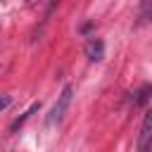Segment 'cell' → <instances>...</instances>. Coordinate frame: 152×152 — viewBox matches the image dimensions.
<instances>
[{
	"instance_id": "obj_6",
	"label": "cell",
	"mask_w": 152,
	"mask_h": 152,
	"mask_svg": "<svg viewBox=\"0 0 152 152\" xmlns=\"http://www.w3.org/2000/svg\"><path fill=\"white\" fill-rule=\"evenodd\" d=\"M10 102H12V97H7V95H2V97H0V112H2V109H5V107H7Z\"/></svg>"
},
{
	"instance_id": "obj_7",
	"label": "cell",
	"mask_w": 152,
	"mask_h": 152,
	"mask_svg": "<svg viewBox=\"0 0 152 152\" xmlns=\"http://www.w3.org/2000/svg\"><path fill=\"white\" fill-rule=\"evenodd\" d=\"M90 28H93V24H83V26H81V31H83V33H88Z\"/></svg>"
},
{
	"instance_id": "obj_1",
	"label": "cell",
	"mask_w": 152,
	"mask_h": 152,
	"mask_svg": "<svg viewBox=\"0 0 152 152\" xmlns=\"http://www.w3.org/2000/svg\"><path fill=\"white\" fill-rule=\"evenodd\" d=\"M71 95H74V88H71V86H64L62 93L57 95V102H55L50 116H48V126L62 124V119H64V114H66V109H69V104H71Z\"/></svg>"
},
{
	"instance_id": "obj_2",
	"label": "cell",
	"mask_w": 152,
	"mask_h": 152,
	"mask_svg": "<svg viewBox=\"0 0 152 152\" xmlns=\"http://www.w3.org/2000/svg\"><path fill=\"white\" fill-rule=\"evenodd\" d=\"M150 142H152V109L145 112V119H142V126L138 133V152H147Z\"/></svg>"
},
{
	"instance_id": "obj_3",
	"label": "cell",
	"mask_w": 152,
	"mask_h": 152,
	"mask_svg": "<svg viewBox=\"0 0 152 152\" xmlns=\"http://www.w3.org/2000/svg\"><path fill=\"white\" fill-rule=\"evenodd\" d=\"M86 57L90 62H102L104 59V43L100 38H90L86 43Z\"/></svg>"
},
{
	"instance_id": "obj_4",
	"label": "cell",
	"mask_w": 152,
	"mask_h": 152,
	"mask_svg": "<svg viewBox=\"0 0 152 152\" xmlns=\"http://www.w3.org/2000/svg\"><path fill=\"white\" fill-rule=\"evenodd\" d=\"M150 97H152V83H147V86H142L140 90H135L133 104H135V107H140V104H145V102H147Z\"/></svg>"
},
{
	"instance_id": "obj_5",
	"label": "cell",
	"mask_w": 152,
	"mask_h": 152,
	"mask_svg": "<svg viewBox=\"0 0 152 152\" xmlns=\"http://www.w3.org/2000/svg\"><path fill=\"white\" fill-rule=\"evenodd\" d=\"M36 109H38V104H33V107H31V109H28V112H26L24 116H19L17 121H12V126H10V131H17V128H19V126H21V124H24V121H26V119H28V116H31V114L36 112Z\"/></svg>"
}]
</instances>
